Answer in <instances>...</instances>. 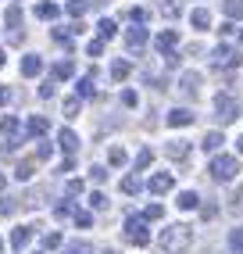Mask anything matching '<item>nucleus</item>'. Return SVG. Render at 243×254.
I'll use <instances>...</instances> for the list:
<instances>
[{"mask_svg": "<svg viewBox=\"0 0 243 254\" xmlns=\"http://www.w3.org/2000/svg\"><path fill=\"white\" fill-rule=\"evenodd\" d=\"M32 254H47V251H32Z\"/></svg>", "mask_w": 243, "mask_h": 254, "instance_id": "obj_55", "label": "nucleus"}, {"mask_svg": "<svg viewBox=\"0 0 243 254\" xmlns=\"http://www.w3.org/2000/svg\"><path fill=\"white\" fill-rule=\"evenodd\" d=\"M29 244H32V226H18V229L11 233V247L22 251V247H29Z\"/></svg>", "mask_w": 243, "mask_h": 254, "instance_id": "obj_14", "label": "nucleus"}, {"mask_svg": "<svg viewBox=\"0 0 243 254\" xmlns=\"http://www.w3.org/2000/svg\"><path fill=\"white\" fill-rule=\"evenodd\" d=\"M40 72H43V58H40V54L22 58V75H29V79H32V75H40Z\"/></svg>", "mask_w": 243, "mask_h": 254, "instance_id": "obj_13", "label": "nucleus"}, {"mask_svg": "<svg viewBox=\"0 0 243 254\" xmlns=\"http://www.w3.org/2000/svg\"><path fill=\"white\" fill-rule=\"evenodd\" d=\"M54 215H58V218H68V215H75V208L68 204V200H61V204L54 208Z\"/></svg>", "mask_w": 243, "mask_h": 254, "instance_id": "obj_42", "label": "nucleus"}, {"mask_svg": "<svg viewBox=\"0 0 243 254\" xmlns=\"http://www.w3.org/2000/svg\"><path fill=\"white\" fill-rule=\"evenodd\" d=\"M25 132H29L32 140H40L43 132H47V118H43V115H32L29 122H25Z\"/></svg>", "mask_w": 243, "mask_h": 254, "instance_id": "obj_15", "label": "nucleus"}, {"mask_svg": "<svg viewBox=\"0 0 243 254\" xmlns=\"http://www.w3.org/2000/svg\"><path fill=\"white\" fill-rule=\"evenodd\" d=\"M236 172H240V161H236L233 154H218V158L211 161V179H215V183H233Z\"/></svg>", "mask_w": 243, "mask_h": 254, "instance_id": "obj_2", "label": "nucleus"}, {"mask_svg": "<svg viewBox=\"0 0 243 254\" xmlns=\"http://www.w3.org/2000/svg\"><path fill=\"white\" fill-rule=\"evenodd\" d=\"M86 54H90V58H100V54H104V40H90V47H86Z\"/></svg>", "mask_w": 243, "mask_h": 254, "instance_id": "obj_41", "label": "nucleus"}, {"mask_svg": "<svg viewBox=\"0 0 243 254\" xmlns=\"http://www.w3.org/2000/svg\"><path fill=\"white\" fill-rule=\"evenodd\" d=\"M161 58H165L168 68H176V64H179V54H176V50H168V54H161Z\"/></svg>", "mask_w": 243, "mask_h": 254, "instance_id": "obj_47", "label": "nucleus"}, {"mask_svg": "<svg viewBox=\"0 0 243 254\" xmlns=\"http://www.w3.org/2000/svg\"><path fill=\"white\" fill-rule=\"evenodd\" d=\"M179 86H182V93H186V97H197V90H200V72H182Z\"/></svg>", "mask_w": 243, "mask_h": 254, "instance_id": "obj_11", "label": "nucleus"}, {"mask_svg": "<svg viewBox=\"0 0 243 254\" xmlns=\"http://www.w3.org/2000/svg\"><path fill=\"white\" fill-rule=\"evenodd\" d=\"M7 100H11V90H7V86H0V108H4Z\"/></svg>", "mask_w": 243, "mask_h": 254, "instance_id": "obj_50", "label": "nucleus"}, {"mask_svg": "<svg viewBox=\"0 0 243 254\" xmlns=\"http://www.w3.org/2000/svg\"><path fill=\"white\" fill-rule=\"evenodd\" d=\"M158 244H161V251H168V254H182L189 244H193V229L182 226V222L165 226V229H161V236H158Z\"/></svg>", "mask_w": 243, "mask_h": 254, "instance_id": "obj_1", "label": "nucleus"}, {"mask_svg": "<svg viewBox=\"0 0 243 254\" xmlns=\"http://www.w3.org/2000/svg\"><path fill=\"white\" fill-rule=\"evenodd\" d=\"M72 218H75V226H82V229H86V226L93 222V215H90V211H75Z\"/></svg>", "mask_w": 243, "mask_h": 254, "instance_id": "obj_44", "label": "nucleus"}, {"mask_svg": "<svg viewBox=\"0 0 243 254\" xmlns=\"http://www.w3.org/2000/svg\"><path fill=\"white\" fill-rule=\"evenodd\" d=\"M229 208H233V211H240V208H243V186H240V190L233 193V200H229Z\"/></svg>", "mask_w": 243, "mask_h": 254, "instance_id": "obj_46", "label": "nucleus"}, {"mask_svg": "<svg viewBox=\"0 0 243 254\" xmlns=\"http://www.w3.org/2000/svg\"><path fill=\"white\" fill-rule=\"evenodd\" d=\"M211 64H215V68H236V64H240V54H236L229 43H218V47L211 50Z\"/></svg>", "mask_w": 243, "mask_h": 254, "instance_id": "obj_5", "label": "nucleus"}, {"mask_svg": "<svg viewBox=\"0 0 243 254\" xmlns=\"http://www.w3.org/2000/svg\"><path fill=\"white\" fill-rule=\"evenodd\" d=\"M72 72H75L72 61H58V64H54V82H58V79H72Z\"/></svg>", "mask_w": 243, "mask_h": 254, "instance_id": "obj_23", "label": "nucleus"}, {"mask_svg": "<svg viewBox=\"0 0 243 254\" xmlns=\"http://www.w3.org/2000/svg\"><path fill=\"white\" fill-rule=\"evenodd\" d=\"M161 14H165V18H179V14H182L179 0H161Z\"/></svg>", "mask_w": 243, "mask_h": 254, "instance_id": "obj_28", "label": "nucleus"}, {"mask_svg": "<svg viewBox=\"0 0 243 254\" xmlns=\"http://www.w3.org/2000/svg\"><path fill=\"white\" fill-rule=\"evenodd\" d=\"M64 254H93V247L86 240H72V244H64Z\"/></svg>", "mask_w": 243, "mask_h": 254, "instance_id": "obj_29", "label": "nucleus"}, {"mask_svg": "<svg viewBox=\"0 0 243 254\" xmlns=\"http://www.w3.org/2000/svg\"><path fill=\"white\" fill-rule=\"evenodd\" d=\"M122 104H125V108H136V104H140V97H136V90H122Z\"/></svg>", "mask_w": 243, "mask_h": 254, "instance_id": "obj_39", "label": "nucleus"}, {"mask_svg": "<svg viewBox=\"0 0 243 254\" xmlns=\"http://www.w3.org/2000/svg\"><path fill=\"white\" fill-rule=\"evenodd\" d=\"M215 111H218L222 122H236V118H240V100L233 93H218L215 97Z\"/></svg>", "mask_w": 243, "mask_h": 254, "instance_id": "obj_4", "label": "nucleus"}, {"mask_svg": "<svg viewBox=\"0 0 243 254\" xmlns=\"http://www.w3.org/2000/svg\"><path fill=\"white\" fill-rule=\"evenodd\" d=\"M225 18H243V0H222Z\"/></svg>", "mask_w": 243, "mask_h": 254, "instance_id": "obj_19", "label": "nucleus"}, {"mask_svg": "<svg viewBox=\"0 0 243 254\" xmlns=\"http://www.w3.org/2000/svg\"><path fill=\"white\" fill-rule=\"evenodd\" d=\"M61 244H64L61 233H47V236H43V247H47V251H54V247H61Z\"/></svg>", "mask_w": 243, "mask_h": 254, "instance_id": "obj_36", "label": "nucleus"}, {"mask_svg": "<svg viewBox=\"0 0 243 254\" xmlns=\"http://www.w3.org/2000/svg\"><path fill=\"white\" fill-rule=\"evenodd\" d=\"M75 115H79V93L64 100V118H75Z\"/></svg>", "mask_w": 243, "mask_h": 254, "instance_id": "obj_34", "label": "nucleus"}, {"mask_svg": "<svg viewBox=\"0 0 243 254\" xmlns=\"http://www.w3.org/2000/svg\"><path fill=\"white\" fill-rule=\"evenodd\" d=\"M176 43H179V32H176V29H161L158 36H154V47H158L161 54H168V50H176Z\"/></svg>", "mask_w": 243, "mask_h": 254, "instance_id": "obj_7", "label": "nucleus"}, {"mask_svg": "<svg viewBox=\"0 0 243 254\" xmlns=\"http://www.w3.org/2000/svg\"><path fill=\"white\" fill-rule=\"evenodd\" d=\"M61 14V7L54 4V0H43V4H36V18H43V22H54Z\"/></svg>", "mask_w": 243, "mask_h": 254, "instance_id": "obj_16", "label": "nucleus"}, {"mask_svg": "<svg viewBox=\"0 0 243 254\" xmlns=\"http://www.w3.org/2000/svg\"><path fill=\"white\" fill-rule=\"evenodd\" d=\"M240 43H243V32H240Z\"/></svg>", "mask_w": 243, "mask_h": 254, "instance_id": "obj_56", "label": "nucleus"}, {"mask_svg": "<svg viewBox=\"0 0 243 254\" xmlns=\"http://www.w3.org/2000/svg\"><path fill=\"white\" fill-rule=\"evenodd\" d=\"M4 61H7V54H4V50H0V68H4Z\"/></svg>", "mask_w": 243, "mask_h": 254, "instance_id": "obj_51", "label": "nucleus"}, {"mask_svg": "<svg viewBox=\"0 0 243 254\" xmlns=\"http://www.w3.org/2000/svg\"><path fill=\"white\" fill-rule=\"evenodd\" d=\"M32 168H36V161H18V168H14V179H18V183L32 179Z\"/></svg>", "mask_w": 243, "mask_h": 254, "instance_id": "obj_26", "label": "nucleus"}, {"mask_svg": "<svg viewBox=\"0 0 243 254\" xmlns=\"http://www.w3.org/2000/svg\"><path fill=\"white\" fill-rule=\"evenodd\" d=\"M40 97H54V79H47L43 86H40Z\"/></svg>", "mask_w": 243, "mask_h": 254, "instance_id": "obj_48", "label": "nucleus"}, {"mask_svg": "<svg viewBox=\"0 0 243 254\" xmlns=\"http://www.w3.org/2000/svg\"><path fill=\"white\" fill-rule=\"evenodd\" d=\"M189 22H193L197 29H207V25H211V11H204V7H197L193 14H189Z\"/></svg>", "mask_w": 243, "mask_h": 254, "instance_id": "obj_21", "label": "nucleus"}, {"mask_svg": "<svg viewBox=\"0 0 243 254\" xmlns=\"http://www.w3.org/2000/svg\"><path fill=\"white\" fill-rule=\"evenodd\" d=\"M222 143H225V136H222V132H207V136H204V143H200V147H204V150H211V154H215V150H218Z\"/></svg>", "mask_w": 243, "mask_h": 254, "instance_id": "obj_25", "label": "nucleus"}, {"mask_svg": "<svg viewBox=\"0 0 243 254\" xmlns=\"http://www.w3.org/2000/svg\"><path fill=\"white\" fill-rule=\"evenodd\" d=\"M58 143H61V150H64L68 158H72L75 150H79V136H75L72 129H61V132H58Z\"/></svg>", "mask_w": 243, "mask_h": 254, "instance_id": "obj_10", "label": "nucleus"}, {"mask_svg": "<svg viewBox=\"0 0 243 254\" xmlns=\"http://www.w3.org/2000/svg\"><path fill=\"white\" fill-rule=\"evenodd\" d=\"M129 72H132V64H129V61H122V58L111 64V75H115L118 82H122V79H129Z\"/></svg>", "mask_w": 243, "mask_h": 254, "instance_id": "obj_22", "label": "nucleus"}, {"mask_svg": "<svg viewBox=\"0 0 243 254\" xmlns=\"http://www.w3.org/2000/svg\"><path fill=\"white\" fill-rule=\"evenodd\" d=\"M90 176H93L97 183H104V179H108V168H104V165H97V168H93V172H90Z\"/></svg>", "mask_w": 243, "mask_h": 254, "instance_id": "obj_49", "label": "nucleus"}, {"mask_svg": "<svg viewBox=\"0 0 243 254\" xmlns=\"http://www.w3.org/2000/svg\"><path fill=\"white\" fill-rule=\"evenodd\" d=\"M0 247H4V244H0Z\"/></svg>", "mask_w": 243, "mask_h": 254, "instance_id": "obj_57", "label": "nucleus"}, {"mask_svg": "<svg viewBox=\"0 0 243 254\" xmlns=\"http://www.w3.org/2000/svg\"><path fill=\"white\" fill-rule=\"evenodd\" d=\"M229 247H233L236 254H243V229H233V233H229Z\"/></svg>", "mask_w": 243, "mask_h": 254, "instance_id": "obj_33", "label": "nucleus"}, {"mask_svg": "<svg viewBox=\"0 0 243 254\" xmlns=\"http://www.w3.org/2000/svg\"><path fill=\"white\" fill-rule=\"evenodd\" d=\"M86 11H90V0H68V14H75V18H82Z\"/></svg>", "mask_w": 243, "mask_h": 254, "instance_id": "obj_30", "label": "nucleus"}, {"mask_svg": "<svg viewBox=\"0 0 243 254\" xmlns=\"http://www.w3.org/2000/svg\"><path fill=\"white\" fill-rule=\"evenodd\" d=\"M179 208H182V211H193V208H200V197H197L193 190H182V193H179Z\"/></svg>", "mask_w": 243, "mask_h": 254, "instance_id": "obj_18", "label": "nucleus"}, {"mask_svg": "<svg viewBox=\"0 0 243 254\" xmlns=\"http://www.w3.org/2000/svg\"><path fill=\"white\" fill-rule=\"evenodd\" d=\"M0 190H4V176H0Z\"/></svg>", "mask_w": 243, "mask_h": 254, "instance_id": "obj_54", "label": "nucleus"}, {"mask_svg": "<svg viewBox=\"0 0 243 254\" xmlns=\"http://www.w3.org/2000/svg\"><path fill=\"white\" fill-rule=\"evenodd\" d=\"M147 40H150V32H147L143 25H132V29L125 32V47H129V50H140V47H147Z\"/></svg>", "mask_w": 243, "mask_h": 254, "instance_id": "obj_8", "label": "nucleus"}, {"mask_svg": "<svg viewBox=\"0 0 243 254\" xmlns=\"http://www.w3.org/2000/svg\"><path fill=\"white\" fill-rule=\"evenodd\" d=\"M129 18H132L136 25H143V22H147V11H143V7H132V11H129Z\"/></svg>", "mask_w": 243, "mask_h": 254, "instance_id": "obj_45", "label": "nucleus"}, {"mask_svg": "<svg viewBox=\"0 0 243 254\" xmlns=\"http://www.w3.org/2000/svg\"><path fill=\"white\" fill-rule=\"evenodd\" d=\"M90 204H93V211H104V208H108V197L97 190V193H90Z\"/></svg>", "mask_w": 243, "mask_h": 254, "instance_id": "obj_37", "label": "nucleus"}, {"mask_svg": "<svg viewBox=\"0 0 243 254\" xmlns=\"http://www.w3.org/2000/svg\"><path fill=\"white\" fill-rule=\"evenodd\" d=\"M18 22H22V7H7V25L18 29Z\"/></svg>", "mask_w": 243, "mask_h": 254, "instance_id": "obj_40", "label": "nucleus"}, {"mask_svg": "<svg viewBox=\"0 0 243 254\" xmlns=\"http://www.w3.org/2000/svg\"><path fill=\"white\" fill-rule=\"evenodd\" d=\"M50 154H54V143H47V140H36V161H47Z\"/></svg>", "mask_w": 243, "mask_h": 254, "instance_id": "obj_32", "label": "nucleus"}, {"mask_svg": "<svg viewBox=\"0 0 243 254\" xmlns=\"http://www.w3.org/2000/svg\"><path fill=\"white\" fill-rule=\"evenodd\" d=\"M104 254H118V251H111V247H108V251H104Z\"/></svg>", "mask_w": 243, "mask_h": 254, "instance_id": "obj_53", "label": "nucleus"}, {"mask_svg": "<svg viewBox=\"0 0 243 254\" xmlns=\"http://www.w3.org/2000/svg\"><path fill=\"white\" fill-rule=\"evenodd\" d=\"M125 240L136 247H147L150 244V229H147V218L143 215H129L125 218Z\"/></svg>", "mask_w": 243, "mask_h": 254, "instance_id": "obj_3", "label": "nucleus"}, {"mask_svg": "<svg viewBox=\"0 0 243 254\" xmlns=\"http://www.w3.org/2000/svg\"><path fill=\"white\" fill-rule=\"evenodd\" d=\"M0 132H4V150H14V143H18V118L7 115L0 122Z\"/></svg>", "mask_w": 243, "mask_h": 254, "instance_id": "obj_6", "label": "nucleus"}, {"mask_svg": "<svg viewBox=\"0 0 243 254\" xmlns=\"http://www.w3.org/2000/svg\"><path fill=\"white\" fill-rule=\"evenodd\" d=\"M236 147H240V154H243V136H240V143H236Z\"/></svg>", "mask_w": 243, "mask_h": 254, "instance_id": "obj_52", "label": "nucleus"}, {"mask_svg": "<svg viewBox=\"0 0 243 254\" xmlns=\"http://www.w3.org/2000/svg\"><path fill=\"white\" fill-rule=\"evenodd\" d=\"M108 161H111L115 168H118V165H125V150H122V147H111V150H108Z\"/></svg>", "mask_w": 243, "mask_h": 254, "instance_id": "obj_35", "label": "nucleus"}, {"mask_svg": "<svg viewBox=\"0 0 243 254\" xmlns=\"http://www.w3.org/2000/svg\"><path fill=\"white\" fill-rule=\"evenodd\" d=\"M97 93V75H82L79 79V97H93Z\"/></svg>", "mask_w": 243, "mask_h": 254, "instance_id": "obj_20", "label": "nucleus"}, {"mask_svg": "<svg viewBox=\"0 0 243 254\" xmlns=\"http://www.w3.org/2000/svg\"><path fill=\"white\" fill-rule=\"evenodd\" d=\"M97 32H100V40H111L115 32H118V25H115L111 18H100V22H97Z\"/></svg>", "mask_w": 243, "mask_h": 254, "instance_id": "obj_24", "label": "nucleus"}, {"mask_svg": "<svg viewBox=\"0 0 243 254\" xmlns=\"http://www.w3.org/2000/svg\"><path fill=\"white\" fill-rule=\"evenodd\" d=\"M165 154L179 161V158H186V154H189V143H186V140H172V143L165 147Z\"/></svg>", "mask_w": 243, "mask_h": 254, "instance_id": "obj_17", "label": "nucleus"}, {"mask_svg": "<svg viewBox=\"0 0 243 254\" xmlns=\"http://www.w3.org/2000/svg\"><path fill=\"white\" fill-rule=\"evenodd\" d=\"M147 186H150V193H158V197H161V193H168L172 186H176V179H172L168 172H158V176H150Z\"/></svg>", "mask_w": 243, "mask_h": 254, "instance_id": "obj_9", "label": "nucleus"}, {"mask_svg": "<svg viewBox=\"0 0 243 254\" xmlns=\"http://www.w3.org/2000/svg\"><path fill=\"white\" fill-rule=\"evenodd\" d=\"M161 215H165V208H161V204H150V208L143 211V218H147V222H158Z\"/></svg>", "mask_w": 243, "mask_h": 254, "instance_id": "obj_38", "label": "nucleus"}, {"mask_svg": "<svg viewBox=\"0 0 243 254\" xmlns=\"http://www.w3.org/2000/svg\"><path fill=\"white\" fill-rule=\"evenodd\" d=\"M150 161H154V150H140V154H136V172H143V168H150Z\"/></svg>", "mask_w": 243, "mask_h": 254, "instance_id": "obj_31", "label": "nucleus"}, {"mask_svg": "<svg viewBox=\"0 0 243 254\" xmlns=\"http://www.w3.org/2000/svg\"><path fill=\"white\" fill-rule=\"evenodd\" d=\"M165 122L172 126V129H179V126H189L193 122V111H186V108H176V111H168V118Z\"/></svg>", "mask_w": 243, "mask_h": 254, "instance_id": "obj_12", "label": "nucleus"}, {"mask_svg": "<svg viewBox=\"0 0 243 254\" xmlns=\"http://www.w3.org/2000/svg\"><path fill=\"white\" fill-rule=\"evenodd\" d=\"M122 190H125V193H140L143 190V179L140 176H125V179H122Z\"/></svg>", "mask_w": 243, "mask_h": 254, "instance_id": "obj_27", "label": "nucleus"}, {"mask_svg": "<svg viewBox=\"0 0 243 254\" xmlns=\"http://www.w3.org/2000/svg\"><path fill=\"white\" fill-rule=\"evenodd\" d=\"M64 193H68V197H75V193H82V179H68V186H64Z\"/></svg>", "mask_w": 243, "mask_h": 254, "instance_id": "obj_43", "label": "nucleus"}]
</instances>
